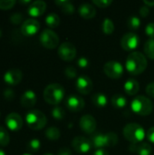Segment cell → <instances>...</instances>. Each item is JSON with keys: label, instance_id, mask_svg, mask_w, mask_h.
<instances>
[{"label": "cell", "instance_id": "cell-1", "mask_svg": "<svg viewBox=\"0 0 154 155\" xmlns=\"http://www.w3.org/2000/svg\"><path fill=\"white\" fill-rule=\"evenodd\" d=\"M148 65L145 55L140 52H132L125 61V68L132 75H139L143 74Z\"/></svg>", "mask_w": 154, "mask_h": 155}, {"label": "cell", "instance_id": "cell-2", "mask_svg": "<svg viewBox=\"0 0 154 155\" xmlns=\"http://www.w3.org/2000/svg\"><path fill=\"white\" fill-rule=\"evenodd\" d=\"M65 96V91L63 85L59 84H48L44 90V101L52 105L59 104Z\"/></svg>", "mask_w": 154, "mask_h": 155}, {"label": "cell", "instance_id": "cell-3", "mask_svg": "<svg viewBox=\"0 0 154 155\" xmlns=\"http://www.w3.org/2000/svg\"><path fill=\"white\" fill-rule=\"evenodd\" d=\"M123 133L124 138L133 144H137L143 142L146 135L143 127L136 123H131L126 124L123 128Z\"/></svg>", "mask_w": 154, "mask_h": 155}, {"label": "cell", "instance_id": "cell-4", "mask_svg": "<svg viewBox=\"0 0 154 155\" xmlns=\"http://www.w3.org/2000/svg\"><path fill=\"white\" fill-rule=\"evenodd\" d=\"M93 146L97 149H104L107 147H113L119 142L118 135L113 133H106V134H96L91 138Z\"/></svg>", "mask_w": 154, "mask_h": 155}, {"label": "cell", "instance_id": "cell-5", "mask_svg": "<svg viewBox=\"0 0 154 155\" xmlns=\"http://www.w3.org/2000/svg\"><path fill=\"white\" fill-rule=\"evenodd\" d=\"M132 111L141 116H147L152 114L153 104L151 99L144 95L136 96L131 103Z\"/></svg>", "mask_w": 154, "mask_h": 155}, {"label": "cell", "instance_id": "cell-6", "mask_svg": "<svg viewBox=\"0 0 154 155\" xmlns=\"http://www.w3.org/2000/svg\"><path fill=\"white\" fill-rule=\"evenodd\" d=\"M25 122L30 129L38 131L44 128L47 124V118L43 112L36 109H32L25 114Z\"/></svg>", "mask_w": 154, "mask_h": 155}, {"label": "cell", "instance_id": "cell-7", "mask_svg": "<svg viewBox=\"0 0 154 155\" xmlns=\"http://www.w3.org/2000/svg\"><path fill=\"white\" fill-rule=\"evenodd\" d=\"M39 40L41 45L46 49H54L59 45V36L52 29H44L42 31Z\"/></svg>", "mask_w": 154, "mask_h": 155}, {"label": "cell", "instance_id": "cell-8", "mask_svg": "<svg viewBox=\"0 0 154 155\" xmlns=\"http://www.w3.org/2000/svg\"><path fill=\"white\" fill-rule=\"evenodd\" d=\"M103 72L109 78L119 79L123 76L124 69L121 63L117 61H110L103 65Z\"/></svg>", "mask_w": 154, "mask_h": 155}, {"label": "cell", "instance_id": "cell-9", "mask_svg": "<svg viewBox=\"0 0 154 155\" xmlns=\"http://www.w3.org/2000/svg\"><path fill=\"white\" fill-rule=\"evenodd\" d=\"M58 55L59 57L65 62H71L76 57V48L75 46L69 43V42H64L59 45L58 48Z\"/></svg>", "mask_w": 154, "mask_h": 155}, {"label": "cell", "instance_id": "cell-10", "mask_svg": "<svg viewBox=\"0 0 154 155\" xmlns=\"http://www.w3.org/2000/svg\"><path fill=\"white\" fill-rule=\"evenodd\" d=\"M72 146L74 150L78 153H87L93 148V143L91 139L84 136H77L72 141Z\"/></svg>", "mask_w": 154, "mask_h": 155}, {"label": "cell", "instance_id": "cell-11", "mask_svg": "<svg viewBox=\"0 0 154 155\" xmlns=\"http://www.w3.org/2000/svg\"><path fill=\"white\" fill-rule=\"evenodd\" d=\"M64 104L70 112L78 113V112H81L84 108L85 103H84V98L81 97L80 95L70 94L66 97Z\"/></svg>", "mask_w": 154, "mask_h": 155}, {"label": "cell", "instance_id": "cell-12", "mask_svg": "<svg viewBox=\"0 0 154 155\" xmlns=\"http://www.w3.org/2000/svg\"><path fill=\"white\" fill-rule=\"evenodd\" d=\"M140 44V38L139 36L134 33H127L123 35V36L121 39V45L123 50L132 52L134 51Z\"/></svg>", "mask_w": 154, "mask_h": 155}, {"label": "cell", "instance_id": "cell-13", "mask_svg": "<svg viewBox=\"0 0 154 155\" xmlns=\"http://www.w3.org/2000/svg\"><path fill=\"white\" fill-rule=\"evenodd\" d=\"M93 82L91 78L87 75H81L75 81V88L77 92L81 94H89L93 91Z\"/></svg>", "mask_w": 154, "mask_h": 155}, {"label": "cell", "instance_id": "cell-14", "mask_svg": "<svg viewBox=\"0 0 154 155\" xmlns=\"http://www.w3.org/2000/svg\"><path fill=\"white\" fill-rule=\"evenodd\" d=\"M40 29V24L34 18H29L23 22L21 25V33L25 36H33L38 33Z\"/></svg>", "mask_w": 154, "mask_h": 155}, {"label": "cell", "instance_id": "cell-15", "mask_svg": "<svg viewBox=\"0 0 154 155\" xmlns=\"http://www.w3.org/2000/svg\"><path fill=\"white\" fill-rule=\"evenodd\" d=\"M5 125L12 132H18L23 127V119L16 113H10L5 117Z\"/></svg>", "mask_w": 154, "mask_h": 155}, {"label": "cell", "instance_id": "cell-16", "mask_svg": "<svg viewBox=\"0 0 154 155\" xmlns=\"http://www.w3.org/2000/svg\"><path fill=\"white\" fill-rule=\"evenodd\" d=\"M97 123L95 118L91 114H85L80 119V128L87 134H91L95 132Z\"/></svg>", "mask_w": 154, "mask_h": 155}, {"label": "cell", "instance_id": "cell-17", "mask_svg": "<svg viewBox=\"0 0 154 155\" xmlns=\"http://www.w3.org/2000/svg\"><path fill=\"white\" fill-rule=\"evenodd\" d=\"M23 78V73L19 69H10L6 71L3 76L4 81L8 85H16L18 84Z\"/></svg>", "mask_w": 154, "mask_h": 155}, {"label": "cell", "instance_id": "cell-18", "mask_svg": "<svg viewBox=\"0 0 154 155\" xmlns=\"http://www.w3.org/2000/svg\"><path fill=\"white\" fill-rule=\"evenodd\" d=\"M46 10V3L44 1L37 0L32 2L27 6V13L32 17H38L42 15Z\"/></svg>", "mask_w": 154, "mask_h": 155}, {"label": "cell", "instance_id": "cell-19", "mask_svg": "<svg viewBox=\"0 0 154 155\" xmlns=\"http://www.w3.org/2000/svg\"><path fill=\"white\" fill-rule=\"evenodd\" d=\"M37 101L36 94L32 90H27L24 92L21 96V104L25 108H32L35 105Z\"/></svg>", "mask_w": 154, "mask_h": 155}, {"label": "cell", "instance_id": "cell-20", "mask_svg": "<svg viewBox=\"0 0 154 155\" xmlns=\"http://www.w3.org/2000/svg\"><path fill=\"white\" fill-rule=\"evenodd\" d=\"M78 14L84 19H92L96 15V9L92 4H83L78 7Z\"/></svg>", "mask_w": 154, "mask_h": 155}, {"label": "cell", "instance_id": "cell-21", "mask_svg": "<svg viewBox=\"0 0 154 155\" xmlns=\"http://www.w3.org/2000/svg\"><path fill=\"white\" fill-rule=\"evenodd\" d=\"M124 88V92L126 94L130 95V96H133L135 94H137V93L140 90V84L136 79L131 78L128 79L123 85Z\"/></svg>", "mask_w": 154, "mask_h": 155}, {"label": "cell", "instance_id": "cell-22", "mask_svg": "<svg viewBox=\"0 0 154 155\" xmlns=\"http://www.w3.org/2000/svg\"><path fill=\"white\" fill-rule=\"evenodd\" d=\"M92 102L94 106L102 109V108H104L108 104V98L105 94L97 93L92 96Z\"/></svg>", "mask_w": 154, "mask_h": 155}, {"label": "cell", "instance_id": "cell-23", "mask_svg": "<svg viewBox=\"0 0 154 155\" xmlns=\"http://www.w3.org/2000/svg\"><path fill=\"white\" fill-rule=\"evenodd\" d=\"M112 105L118 110L123 109L127 105V99L121 94H116L112 97Z\"/></svg>", "mask_w": 154, "mask_h": 155}, {"label": "cell", "instance_id": "cell-24", "mask_svg": "<svg viewBox=\"0 0 154 155\" xmlns=\"http://www.w3.org/2000/svg\"><path fill=\"white\" fill-rule=\"evenodd\" d=\"M55 4L61 8V10L63 11V13H64L65 15H72L75 11L74 5L69 0H64V1L59 0V1H55Z\"/></svg>", "mask_w": 154, "mask_h": 155}, {"label": "cell", "instance_id": "cell-25", "mask_svg": "<svg viewBox=\"0 0 154 155\" xmlns=\"http://www.w3.org/2000/svg\"><path fill=\"white\" fill-rule=\"evenodd\" d=\"M45 24L50 28H55L60 24V17L55 13H51L45 17Z\"/></svg>", "mask_w": 154, "mask_h": 155}, {"label": "cell", "instance_id": "cell-26", "mask_svg": "<svg viewBox=\"0 0 154 155\" xmlns=\"http://www.w3.org/2000/svg\"><path fill=\"white\" fill-rule=\"evenodd\" d=\"M44 135L50 141H57L61 136V132L56 127H49L45 130Z\"/></svg>", "mask_w": 154, "mask_h": 155}, {"label": "cell", "instance_id": "cell-27", "mask_svg": "<svg viewBox=\"0 0 154 155\" xmlns=\"http://www.w3.org/2000/svg\"><path fill=\"white\" fill-rule=\"evenodd\" d=\"M135 152L138 155H151L152 152V147L148 143H143L136 146Z\"/></svg>", "mask_w": 154, "mask_h": 155}, {"label": "cell", "instance_id": "cell-28", "mask_svg": "<svg viewBox=\"0 0 154 155\" xmlns=\"http://www.w3.org/2000/svg\"><path fill=\"white\" fill-rule=\"evenodd\" d=\"M144 54L152 60H154V39H149L144 44Z\"/></svg>", "mask_w": 154, "mask_h": 155}, {"label": "cell", "instance_id": "cell-29", "mask_svg": "<svg viewBox=\"0 0 154 155\" xmlns=\"http://www.w3.org/2000/svg\"><path fill=\"white\" fill-rule=\"evenodd\" d=\"M102 30L105 35H112L114 31V24L112 19L105 18L102 24Z\"/></svg>", "mask_w": 154, "mask_h": 155}, {"label": "cell", "instance_id": "cell-30", "mask_svg": "<svg viewBox=\"0 0 154 155\" xmlns=\"http://www.w3.org/2000/svg\"><path fill=\"white\" fill-rule=\"evenodd\" d=\"M127 26L133 31H136L141 27V19L136 15H132L127 20Z\"/></svg>", "mask_w": 154, "mask_h": 155}, {"label": "cell", "instance_id": "cell-31", "mask_svg": "<svg viewBox=\"0 0 154 155\" xmlns=\"http://www.w3.org/2000/svg\"><path fill=\"white\" fill-rule=\"evenodd\" d=\"M10 143V135L7 130L0 126V146L5 147Z\"/></svg>", "mask_w": 154, "mask_h": 155}, {"label": "cell", "instance_id": "cell-32", "mask_svg": "<svg viewBox=\"0 0 154 155\" xmlns=\"http://www.w3.org/2000/svg\"><path fill=\"white\" fill-rule=\"evenodd\" d=\"M27 150L30 153H35L38 152L41 148V142L38 139H32L31 141H29V143H27L26 146Z\"/></svg>", "mask_w": 154, "mask_h": 155}, {"label": "cell", "instance_id": "cell-33", "mask_svg": "<svg viewBox=\"0 0 154 155\" xmlns=\"http://www.w3.org/2000/svg\"><path fill=\"white\" fill-rule=\"evenodd\" d=\"M51 114L53 116V118H54L55 120H63L64 118V114L65 112L64 110L60 107V106H55L52 109Z\"/></svg>", "mask_w": 154, "mask_h": 155}, {"label": "cell", "instance_id": "cell-34", "mask_svg": "<svg viewBox=\"0 0 154 155\" xmlns=\"http://www.w3.org/2000/svg\"><path fill=\"white\" fill-rule=\"evenodd\" d=\"M15 4H16L15 0H0V9L9 10L13 8Z\"/></svg>", "mask_w": 154, "mask_h": 155}, {"label": "cell", "instance_id": "cell-35", "mask_svg": "<svg viewBox=\"0 0 154 155\" xmlns=\"http://www.w3.org/2000/svg\"><path fill=\"white\" fill-rule=\"evenodd\" d=\"M23 15L21 13H14L13 15H11V16L9 17V20L11 22V24L13 25H19L23 22Z\"/></svg>", "mask_w": 154, "mask_h": 155}, {"label": "cell", "instance_id": "cell-36", "mask_svg": "<svg viewBox=\"0 0 154 155\" xmlns=\"http://www.w3.org/2000/svg\"><path fill=\"white\" fill-rule=\"evenodd\" d=\"M64 74H65L68 78L74 79V78H75L76 75H77V70H76V68H75L74 66L69 65V66H67V67L64 69Z\"/></svg>", "mask_w": 154, "mask_h": 155}, {"label": "cell", "instance_id": "cell-37", "mask_svg": "<svg viewBox=\"0 0 154 155\" xmlns=\"http://www.w3.org/2000/svg\"><path fill=\"white\" fill-rule=\"evenodd\" d=\"M113 1L111 0H93V4L96 5L99 8H107L109 5H111Z\"/></svg>", "mask_w": 154, "mask_h": 155}, {"label": "cell", "instance_id": "cell-38", "mask_svg": "<svg viewBox=\"0 0 154 155\" xmlns=\"http://www.w3.org/2000/svg\"><path fill=\"white\" fill-rule=\"evenodd\" d=\"M145 34L150 37V39H154V23H149L145 26Z\"/></svg>", "mask_w": 154, "mask_h": 155}, {"label": "cell", "instance_id": "cell-39", "mask_svg": "<svg viewBox=\"0 0 154 155\" xmlns=\"http://www.w3.org/2000/svg\"><path fill=\"white\" fill-rule=\"evenodd\" d=\"M77 64H78V66L81 67V68H87V67H89L90 62H89V60H88L86 57L82 56V57L78 58V60H77Z\"/></svg>", "mask_w": 154, "mask_h": 155}, {"label": "cell", "instance_id": "cell-40", "mask_svg": "<svg viewBox=\"0 0 154 155\" xmlns=\"http://www.w3.org/2000/svg\"><path fill=\"white\" fill-rule=\"evenodd\" d=\"M4 97L7 100V101H10V100H13L14 97H15V92L10 89V88H7L4 91Z\"/></svg>", "mask_w": 154, "mask_h": 155}, {"label": "cell", "instance_id": "cell-41", "mask_svg": "<svg viewBox=\"0 0 154 155\" xmlns=\"http://www.w3.org/2000/svg\"><path fill=\"white\" fill-rule=\"evenodd\" d=\"M139 14L142 17H147L150 14V7H148L147 5H143L140 7L139 9Z\"/></svg>", "mask_w": 154, "mask_h": 155}, {"label": "cell", "instance_id": "cell-42", "mask_svg": "<svg viewBox=\"0 0 154 155\" xmlns=\"http://www.w3.org/2000/svg\"><path fill=\"white\" fill-rule=\"evenodd\" d=\"M146 94L150 96V97H153L154 98V82L149 84L147 86H146Z\"/></svg>", "mask_w": 154, "mask_h": 155}, {"label": "cell", "instance_id": "cell-43", "mask_svg": "<svg viewBox=\"0 0 154 155\" xmlns=\"http://www.w3.org/2000/svg\"><path fill=\"white\" fill-rule=\"evenodd\" d=\"M146 137L148 139V141L152 143H154V126L153 127H151L147 133H146Z\"/></svg>", "mask_w": 154, "mask_h": 155}, {"label": "cell", "instance_id": "cell-44", "mask_svg": "<svg viewBox=\"0 0 154 155\" xmlns=\"http://www.w3.org/2000/svg\"><path fill=\"white\" fill-rule=\"evenodd\" d=\"M57 155H72V152L69 148L67 147H63L61 149H59Z\"/></svg>", "mask_w": 154, "mask_h": 155}, {"label": "cell", "instance_id": "cell-45", "mask_svg": "<svg viewBox=\"0 0 154 155\" xmlns=\"http://www.w3.org/2000/svg\"><path fill=\"white\" fill-rule=\"evenodd\" d=\"M93 155H109V153L105 149H97Z\"/></svg>", "mask_w": 154, "mask_h": 155}, {"label": "cell", "instance_id": "cell-46", "mask_svg": "<svg viewBox=\"0 0 154 155\" xmlns=\"http://www.w3.org/2000/svg\"><path fill=\"white\" fill-rule=\"evenodd\" d=\"M143 4L145 5H147L148 7H153L154 6V0L153 1H150V0H144Z\"/></svg>", "mask_w": 154, "mask_h": 155}, {"label": "cell", "instance_id": "cell-47", "mask_svg": "<svg viewBox=\"0 0 154 155\" xmlns=\"http://www.w3.org/2000/svg\"><path fill=\"white\" fill-rule=\"evenodd\" d=\"M0 155H5V153L3 150H1V149H0Z\"/></svg>", "mask_w": 154, "mask_h": 155}, {"label": "cell", "instance_id": "cell-48", "mask_svg": "<svg viewBox=\"0 0 154 155\" xmlns=\"http://www.w3.org/2000/svg\"><path fill=\"white\" fill-rule=\"evenodd\" d=\"M1 36H2V31H1V29H0V38H1Z\"/></svg>", "mask_w": 154, "mask_h": 155}, {"label": "cell", "instance_id": "cell-49", "mask_svg": "<svg viewBox=\"0 0 154 155\" xmlns=\"http://www.w3.org/2000/svg\"><path fill=\"white\" fill-rule=\"evenodd\" d=\"M44 155H54V154H52V153H45V154H44Z\"/></svg>", "mask_w": 154, "mask_h": 155}, {"label": "cell", "instance_id": "cell-50", "mask_svg": "<svg viewBox=\"0 0 154 155\" xmlns=\"http://www.w3.org/2000/svg\"><path fill=\"white\" fill-rule=\"evenodd\" d=\"M23 155H32L31 153H25V154H23Z\"/></svg>", "mask_w": 154, "mask_h": 155}]
</instances>
